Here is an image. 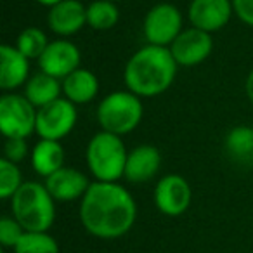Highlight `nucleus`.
Masks as SVG:
<instances>
[{
  "instance_id": "obj_1",
  "label": "nucleus",
  "mask_w": 253,
  "mask_h": 253,
  "mask_svg": "<svg viewBox=\"0 0 253 253\" xmlns=\"http://www.w3.org/2000/svg\"><path fill=\"white\" fill-rule=\"evenodd\" d=\"M78 215L84 229L90 236L99 239H118L134 227L137 205L122 184L95 180L80 200Z\"/></svg>"
},
{
  "instance_id": "obj_2",
  "label": "nucleus",
  "mask_w": 253,
  "mask_h": 253,
  "mask_svg": "<svg viewBox=\"0 0 253 253\" xmlns=\"http://www.w3.org/2000/svg\"><path fill=\"white\" fill-rule=\"evenodd\" d=\"M179 64L169 47L144 45L128 59L123 71L126 90L139 97H156L169 90L177 77Z\"/></svg>"
},
{
  "instance_id": "obj_3",
  "label": "nucleus",
  "mask_w": 253,
  "mask_h": 253,
  "mask_svg": "<svg viewBox=\"0 0 253 253\" xmlns=\"http://www.w3.org/2000/svg\"><path fill=\"white\" fill-rule=\"evenodd\" d=\"M11 213L25 231L49 232L56 220V200L45 184L28 180L11 198Z\"/></svg>"
},
{
  "instance_id": "obj_4",
  "label": "nucleus",
  "mask_w": 253,
  "mask_h": 253,
  "mask_svg": "<svg viewBox=\"0 0 253 253\" xmlns=\"http://www.w3.org/2000/svg\"><path fill=\"white\" fill-rule=\"evenodd\" d=\"M128 151L120 135L97 132L87 144V167L99 182H118L125 175Z\"/></svg>"
},
{
  "instance_id": "obj_5",
  "label": "nucleus",
  "mask_w": 253,
  "mask_h": 253,
  "mask_svg": "<svg viewBox=\"0 0 253 253\" xmlns=\"http://www.w3.org/2000/svg\"><path fill=\"white\" fill-rule=\"evenodd\" d=\"M95 115L102 130L123 137L137 128L144 109L139 95L130 90H116L99 102Z\"/></svg>"
},
{
  "instance_id": "obj_6",
  "label": "nucleus",
  "mask_w": 253,
  "mask_h": 253,
  "mask_svg": "<svg viewBox=\"0 0 253 253\" xmlns=\"http://www.w3.org/2000/svg\"><path fill=\"white\" fill-rule=\"evenodd\" d=\"M39 109L25 94H4L0 97V130L7 139H26L37 128Z\"/></svg>"
},
{
  "instance_id": "obj_7",
  "label": "nucleus",
  "mask_w": 253,
  "mask_h": 253,
  "mask_svg": "<svg viewBox=\"0 0 253 253\" xmlns=\"http://www.w3.org/2000/svg\"><path fill=\"white\" fill-rule=\"evenodd\" d=\"M182 30V14L175 5L167 2L153 5L142 25L146 42L158 47H170Z\"/></svg>"
},
{
  "instance_id": "obj_8",
  "label": "nucleus",
  "mask_w": 253,
  "mask_h": 253,
  "mask_svg": "<svg viewBox=\"0 0 253 253\" xmlns=\"http://www.w3.org/2000/svg\"><path fill=\"white\" fill-rule=\"evenodd\" d=\"M78 120L77 104L59 97L57 101L43 106L37 111V128L35 132L40 139L61 141L71 134Z\"/></svg>"
},
{
  "instance_id": "obj_9",
  "label": "nucleus",
  "mask_w": 253,
  "mask_h": 253,
  "mask_svg": "<svg viewBox=\"0 0 253 253\" xmlns=\"http://www.w3.org/2000/svg\"><path fill=\"white\" fill-rule=\"evenodd\" d=\"M193 201L189 182L179 173H169L156 182L155 205L167 217H179L186 213Z\"/></svg>"
},
{
  "instance_id": "obj_10",
  "label": "nucleus",
  "mask_w": 253,
  "mask_h": 253,
  "mask_svg": "<svg viewBox=\"0 0 253 253\" xmlns=\"http://www.w3.org/2000/svg\"><path fill=\"white\" fill-rule=\"evenodd\" d=\"M169 49L179 66L191 68L208 59L213 49V40H211V33L191 26L182 30V33L173 40Z\"/></svg>"
},
{
  "instance_id": "obj_11",
  "label": "nucleus",
  "mask_w": 253,
  "mask_h": 253,
  "mask_svg": "<svg viewBox=\"0 0 253 253\" xmlns=\"http://www.w3.org/2000/svg\"><path fill=\"white\" fill-rule=\"evenodd\" d=\"M82 52L70 40H52L39 59V68L42 73L50 75L57 80H64L68 75L80 68Z\"/></svg>"
},
{
  "instance_id": "obj_12",
  "label": "nucleus",
  "mask_w": 253,
  "mask_h": 253,
  "mask_svg": "<svg viewBox=\"0 0 253 253\" xmlns=\"http://www.w3.org/2000/svg\"><path fill=\"white\" fill-rule=\"evenodd\" d=\"M234 14L232 0H191L187 18L191 26L213 33L222 30Z\"/></svg>"
},
{
  "instance_id": "obj_13",
  "label": "nucleus",
  "mask_w": 253,
  "mask_h": 253,
  "mask_svg": "<svg viewBox=\"0 0 253 253\" xmlns=\"http://www.w3.org/2000/svg\"><path fill=\"white\" fill-rule=\"evenodd\" d=\"M43 184L54 200L59 203H68V201L82 200L92 182H88L87 175L80 170L63 167L50 177H47Z\"/></svg>"
},
{
  "instance_id": "obj_14",
  "label": "nucleus",
  "mask_w": 253,
  "mask_h": 253,
  "mask_svg": "<svg viewBox=\"0 0 253 253\" xmlns=\"http://www.w3.org/2000/svg\"><path fill=\"white\" fill-rule=\"evenodd\" d=\"M47 25L61 39L75 35L87 25V5L80 0H63L49 9Z\"/></svg>"
},
{
  "instance_id": "obj_15",
  "label": "nucleus",
  "mask_w": 253,
  "mask_h": 253,
  "mask_svg": "<svg viewBox=\"0 0 253 253\" xmlns=\"http://www.w3.org/2000/svg\"><path fill=\"white\" fill-rule=\"evenodd\" d=\"M160 167H162V155L158 148L151 144L135 146L132 151H128L125 165V180L132 184L149 182L153 177H156Z\"/></svg>"
},
{
  "instance_id": "obj_16",
  "label": "nucleus",
  "mask_w": 253,
  "mask_h": 253,
  "mask_svg": "<svg viewBox=\"0 0 253 253\" xmlns=\"http://www.w3.org/2000/svg\"><path fill=\"white\" fill-rule=\"evenodd\" d=\"M30 59L25 57L16 45L0 47V88L5 92L26 85L30 80Z\"/></svg>"
},
{
  "instance_id": "obj_17",
  "label": "nucleus",
  "mask_w": 253,
  "mask_h": 253,
  "mask_svg": "<svg viewBox=\"0 0 253 253\" xmlns=\"http://www.w3.org/2000/svg\"><path fill=\"white\" fill-rule=\"evenodd\" d=\"M63 84V97L73 104H87L94 101L99 92V78L87 68H78L71 75H68Z\"/></svg>"
},
{
  "instance_id": "obj_18",
  "label": "nucleus",
  "mask_w": 253,
  "mask_h": 253,
  "mask_svg": "<svg viewBox=\"0 0 253 253\" xmlns=\"http://www.w3.org/2000/svg\"><path fill=\"white\" fill-rule=\"evenodd\" d=\"M30 158H32V167L37 175L47 179L64 167V149L61 146V141L40 139L33 146Z\"/></svg>"
},
{
  "instance_id": "obj_19",
  "label": "nucleus",
  "mask_w": 253,
  "mask_h": 253,
  "mask_svg": "<svg viewBox=\"0 0 253 253\" xmlns=\"http://www.w3.org/2000/svg\"><path fill=\"white\" fill-rule=\"evenodd\" d=\"M61 94H63V84L57 78L42 73V71L33 75L25 85V97L37 109L57 101L59 97H63Z\"/></svg>"
},
{
  "instance_id": "obj_20",
  "label": "nucleus",
  "mask_w": 253,
  "mask_h": 253,
  "mask_svg": "<svg viewBox=\"0 0 253 253\" xmlns=\"http://www.w3.org/2000/svg\"><path fill=\"white\" fill-rule=\"evenodd\" d=\"M120 12L115 2L111 0H94L87 5V25L92 30L106 32L116 26Z\"/></svg>"
},
{
  "instance_id": "obj_21",
  "label": "nucleus",
  "mask_w": 253,
  "mask_h": 253,
  "mask_svg": "<svg viewBox=\"0 0 253 253\" xmlns=\"http://www.w3.org/2000/svg\"><path fill=\"white\" fill-rule=\"evenodd\" d=\"M225 149L231 158L238 162H248L253 158V126L238 125L225 135Z\"/></svg>"
},
{
  "instance_id": "obj_22",
  "label": "nucleus",
  "mask_w": 253,
  "mask_h": 253,
  "mask_svg": "<svg viewBox=\"0 0 253 253\" xmlns=\"http://www.w3.org/2000/svg\"><path fill=\"white\" fill-rule=\"evenodd\" d=\"M49 45L45 32H42L37 26H28L18 35L16 40V49L28 59H40V56L43 54V50Z\"/></svg>"
},
{
  "instance_id": "obj_23",
  "label": "nucleus",
  "mask_w": 253,
  "mask_h": 253,
  "mask_svg": "<svg viewBox=\"0 0 253 253\" xmlns=\"http://www.w3.org/2000/svg\"><path fill=\"white\" fill-rule=\"evenodd\" d=\"M14 253H59V245L49 232L26 231L14 246Z\"/></svg>"
},
{
  "instance_id": "obj_24",
  "label": "nucleus",
  "mask_w": 253,
  "mask_h": 253,
  "mask_svg": "<svg viewBox=\"0 0 253 253\" xmlns=\"http://www.w3.org/2000/svg\"><path fill=\"white\" fill-rule=\"evenodd\" d=\"M23 184L25 182H23V175L18 163L0 158V198L11 200Z\"/></svg>"
},
{
  "instance_id": "obj_25",
  "label": "nucleus",
  "mask_w": 253,
  "mask_h": 253,
  "mask_svg": "<svg viewBox=\"0 0 253 253\" xmlns=\"http://www.w3.org/2000/svg\"><path fill=\"white\" fill-rule=\"evenodd\" d=\"M23 225L16 220L12 215H4L0 218V245L2 248H12L19 243V239L25 234Z\"/></svg>"
},
{
  "instance_id": "obj_26",
  "label": "nucleus",
  "mask_w": 253,
  "mask_h": 253,
  "mask_svg": "<svg viewBox=\"0 0 253 253\" xmlns=\"http://www.w3.org/2000/svg\"><path fill=\"white\" fill-rule=\"evenodd\" d=\"M28 155L26 139H7L4 146V158L12 163H19Z\"/></svg>"
},
{
  "instance_id": "obj_27",
  "label": "nucleus",
  "mask_w": 253,
  "mask_h": 253,
  "mask_svg": "<svg viewBox=\"0 0 253 253\" xmlns=\"http://www.w3.org/2000/svg\"><path fill=\"white\" fill-rule=\"evenodd\" d=\"M232 7L239 21L253 28V0H232Z\"/></svg>"
},
{
  "instance_id": "obj_28",
  "label": "nucleus",
  "mask_w": 253,
  "mask_h": 253,
  "mask_svg": "<svg viewBox=\"0 0 253 253\" xmlns=\"http://www.w3.org/2000/svg\"><path fill=\"white\" fill-rule=\"evenodd\" d=\"M245 92H246V97H248V101L253 104V70L250 71L248 78H246V82H245Z\"/></svg>"
},
{
  "instance_id": "obj_29",
  "label": "nucleus",
  "mask_w": 253,
  "mask_h": 253,
  "mask_svg": "<svg viewBox=\"0 0 253 253\" xmlns=\"http://www.w3.org/2000/svg\"><path fill=\"white\" fill-rule=\"evenodd\" d=\"M35 2H39L40 5H45V7H52V5L59 4V2H63V0H35Z\"/></svg>"
},
{
  "instance_id": "obj_30",
  "label": "nucleus",
  "mask_w": 253,
  "mask_h": 253,
  "mask_svg": "<svg viewBox=\"0 0 253 253\" xmlns=\"http://www.w3.org/2000/svg\"><path fill=\"white\" fill-rule=\"evenodd\" d=\"M111 2H115V4H116V2H123V0H111Z\"/></svg>"
}]
</instances>
